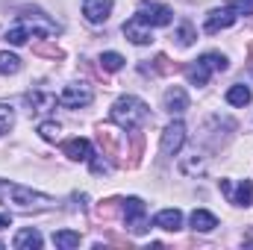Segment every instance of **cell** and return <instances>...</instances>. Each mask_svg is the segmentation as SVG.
I'll use <instances>...</instances> for the list:
<instances>
[{
  "mask_svg": "<svg viewBox=\"0 0 253 250\" xmlns=\"http://www.w3.org/2000/svg\"><path fill=\"white\" fill-rule=\"evenodd\" d=\"M94 100L91 88L88 85H65L62 94H59V103L68 106V109H80V106H88Z\"/></svg>",
  "mask_w": 253,
  "mask_h": 250,
  "instance_id": "7",
  "label": "cell"
},
{
  "mask_svg": "<svg viewBox=\"0 0 253 250\" xmlns=\"http://www.w3.org/2000/svg\"><path fill=\"white\" fill-rule=\"evenodd\" d=\"M191 227H194L197 233H212V230L218 227V218H215L212 212H206V209H194V212H191Z\"/></svg>",
  "mask_w": 253,
  "mask_h": 250,
  "instance_id": "15",
  "label": "cell"
},
{
  "mask_svg": "<svg viewBox=\"0 0 253 250\" xmlns=\"http://www.w3.org/2000/svg\"><path fill=\"white\" fill-rule=\"evenodd\" d=\"M209 74H212V71H209L206 65L200 62V59H197L194 65H189V68H186V77H189L191 85H206V83H209Z\"/></svg>",
  "mask_w": 253,
  "mask_h": 250,
  "instance_id": "17",
  "label": "cell"
},
{
  "mask_svg": "<svg viewBox=\"0 0 253 250\" xmlns=\"http://www.w3.org/2000/svg\"><path fill=\"white\" fill-rule=\"evenodd\" d=\"M109 118L121 126V129H138V126L147 124L150 109H147V103H144V100H138V97H132V94H124V97H118V100H115V106H112Z\"/></svg>",
  "mask_w": 253,
  "mask_h": 250,
  "instance_id": "1",
  "label": "cell"
},
{
  "mask_svg": "<svg viewBox=\"0 0 253 250\" xmlns=\"http://www.w3.org/2000/svg\"><path fill=\"white\" fill-rule=\"evenodd\" d=\"M91 171H94V174H106V171H109V165H106V162H100V159H94V162H91Z\"/></svg>",
  "mask_w": 253,
  "mask_h": 250,
  "instance_id": "26",
  "label": "cell"
},
{
  "mask_svg": "<svg viewBox=\"0 0 253 250\" xmlns=\"http://www.w3.org/2000/svg\"><path fill=\"white\" fill-rule=\"evenodd\" d=\"M80 233H74V230H56L53 233V245L62 250H71V248H80Z\"/></svg>",
  "mask_w": 253,
  "mask_h": 250,
  "instance_id": "18",
  "label": "cell"
},
{
  "mask_svg": "<svg viewBox=\"0 0 253 250\" xmlns=\"http://www.w3.org/2000/svg\"><path fill=\"white\" fill-rule=\"evenodd\" d=\"M6 227H12V215H0V230H6Z\"/></svg>",
  "mask_w": 253,
  "mask_h": 250,
  "instance_id": "27",
  "label": "cell"
},
{
  "mask_svg": "<svg viewBox=\"0 0 253 250\" xmlns=\"http://www.w3.org/2000/svg\"><path fill=\"white\" fill-rule=\"evenodd\" d=\"M124 221H126V227H129L135 236L147 233L150 221H147V206H144L141 197H126L124 200Z\"/></svg>",
  "mask_w": 253,
  "mask_h": 250,
  "instance_id": "3",
  "label": "cell"
},
{
  "mask_svg": "<svg viewBox=\"0 0 253 250\" xmlns=\"http://www.w3.org/2000/svg\"><path fill=\"white\" fill-rule=\"evenodd\" d=\"M200 62L206 65L209 71H227V56H221V53H203Z\"/></svg>",
  "mask_w": 253,
  "mask_h": 250,
  "instance_id": "22",
  "label": "cell"
},
{
  "mask_svg": "<svg viewBox=\"0 0 253 250\" xmlns=\"http://www.w3.org/2000/svg\"><path fill=\"white\" fill-rule=\"evenodd\" d=\"M186 144V124L183 121H171L162 132V144H159V153L168 159V156H177L180 147Z\"/></svg>",
  "mask_w": 253,
  "mask_h": 250,
  "instance_id": "4",
  "label": "cell"
},
{
  "mask_svg": "<svg viewBox=\"0 0 253 250\" xmlns=\"http://www.w3.org/2000/svg\"><path fill=\"white\" fill-rule=\"evenodd\" d=\"M165 109H168L171 115H180V112H186V109H189V94H186V88H180V85H171V88L165 91Z\"/></svg>",
  "mask_w": 253,
  "mask_h": 250,
  "instance_id": "11",
  "label": "cell"
},
{
  "mask_svg": "<svg viewBox=\"0 0 253 250\" xmlns=\"http://www.w3.org/2000/svg\"><path fill=\"white\" fill-rule=\"evenodd\" d=\"M153 227L168 230V233H177V230L183 227V212H180V209H162V212L153 218Z\"/></svg>",
  "mask_w": 253,
  "mask_h": 250,
  "instance_id": "13",
  "label": "cell"
},
{
  "mask_svg": "<svg viewBox=\"0 0 253 250\" xmlns=\"http://www.w3.org/2000/svg\"><path fill=\"white\" fill-rule=\"evenodd\" d=\"M233 24H236V12H233L230 6H224V9H212V12L206 15L203 30H206L209 36H215V33H221V30H227V27H233Z\"/></svg>",
  "mask_w": 253,
  "mask_h": 250,
  "instance_id": "8",
  "label": "cell"
},
{
  "mask_svg": "<svg viewBox=\"0 0 253 250\" xmlns=\"http://www.w3.org/2000/svg\"><path fill=\"white\" fill-rule=\"evenodd\" d=\"M221 191H224L227 200L236 203V206H251L253 203V183L251 180H242L239 186H233L230 180H221Z\"/></svg>",
  "mask_w": 253,
  "mask_h": 250,
  "instance_id": "6",
  "label": "cell"
},
{
  "mask_svg": "<svg viewBox=\"0 0 253 250\" xmlns=\"http://www.w3.org/2000/svg\"><path fill=\"white\" fill-rule=\"evenodd\" d=\"M65 156L68 159H74V162H88L91 159V144H88V138H71V141H65Z\"/></svg>",
  "mask_w": 253,
  "mask_h": 250,
  "instance_id": "12",
  "label": "cell"
},
{
  "mask_svg": "<svg viewBox=\"0 0 253 250\" xmlns=\"http://www.w3.org/2000/svg\"><path fill=\"white\" fill-rule=\"evenodd\" d=\"M230 9H233L236 15H248V12H253V0H233Z\"/></svg>",
  "mask_w": 253,
  "mask_h": 250,
  "instance_id": "25",
  "label": "cell"
},
{
  "mask_svg": "<svg viewBox=\"0 0 253 250\" xmlns=\"http://www.w3.org/2000/svg\"><path fill=\"white\" fill-rule=\"evenodd\" d=\"M100 68H103V71H121V68H124V56L109 50V53L100 56Z\"/></svg>",
  "mask_w": 253,
  "mask_h": 250,
  "instance_id": "21",
  "label": "cell"
},
{
  "mask_svg": "<svg viewBox=\"0 0 253 250\" xmlns=\"http://www.w3.org/2000/svg\"><path fill=\"white\" fill-rule=\"evenodd\" d=\"M21 71V59L15 53H0V74H18Z\"/></svg>",
  "mask_w": 253,
  "mask_h": 250,
  "instance_id": "20",
  "label": "cell"
},
{
  "mask_svg": "<svg viewBox=\"0 0 253 250\" xmlns=\"http://www.w3.org/2000/svg\"><path fill=\"white\" fill-rule=\"evenodd\" d=\"M12 245H15L18 250H39L42 248V236H39V230L27 227V230H18V236H15Z\"/></svg>",
  "mask_w": 253,
  "mask_h": 250,
  "instance_id": "14",
  "label": "cell"
},
{
  "mask_svg": "<svg viewBox=\"0 0 253 250\" xmlns=\"http://www.w3.org/2000/svg\"><path fill=\"white\" fill-rule=\"evenodd\" d=\"M0 250H3V242H0Z\"/></svg>",
  "mask_w": 253,
  "mask_h": 250,
  "instance_id": "28",
  "label": "cell"
},
{
  "mask_svg": "<svg viewBox=\"0 0 253 250\" xmlns=\"http://www.w3.org/2000/svg\"><path fill=\"white\" fill-rule=\"evenodd\" d=\"M124 36L132 42V44H150L153 42V33H150V27L138 18V15H132L129 21L124 24Z\"/></svg>",
  "mask_w": 253,
  "mask_h": 250,
  "instance_id": "9",
  "label": "cell"
},
{
  "mask_svg": "<svg viewBox=\"0 0 253 250\" xmlns=\"http://www.w3.org/2000/svg\"><path fill=\"white\" fill-rule=\"evenodd\" d=\"M112 12V0H83V15L88 24H103Z\"/></svg>",
  "mask_w": 253,
  "mask_h": 250,
  "instance_id": "10",
  "label": "cell"
},
{
  "mask_svg": "<svg viewBox=\"0 0 253 250\" xmlns=\"http://www.w3.org/2000/svg\"><path fill=\"white\" fill-rule=\"evenodd\" d=\"M253 97V91L248 85H230V91H227V103L230 106H248Z\"/></svg>",
  "mask_w": 253,
  "mask_h": 250,
  "instance_id": "16",
  "label": "cell"
},
{
  "mask_svg": "<svg viewBox=\"0 0 253 250\" xmlns=\"http://www.w3.org/2000/svg\"><path fill=\"white\" fill-rule=\"evenodd\" d=\"M174 39H177V44H180V47H189L191 42L197 39V33H194V27L186 21V24H180V30H177V36H174Z\"/></svg>",
  "mask_w": 253,
  "mask_h": 250,
  "instance_id": "19",
  "label": "cell"
},
{
  "mask_svg": "<svg viewBox=\"0 0 253 250\" xmlns=\"http://www.w3.org/2000/svg\"><path fill=\"white\" fill-rule=\"evenodd\" d=\"M138 18L147 24V27H168L174 21V12L165 6V3H141L138 6Z\"/></svg>",
  "mask_w": 253,
  "mask_h": 250,
  "instance_id": "5",
  "label": "cell"
},
{
  "mask_svg": "<svg viewBox=\"0 0 253 250\" xmlns=\"http://www.w3.org/2000/svg\"><path fill=\"white\" fill-rule=\"evenodd\" d=\"M0 203H12L18 209H50L53 197L33 191L27 186H18V183H9V180H0Z\"/></svg>",
  "mask_w": 253,
  "mask_h": 250,
  "instance_id": "2",
  "label": "cell"
},
{
  "mask_svg": "<svg viewBox=\"0 0 253 250\" xmlns=\"http://www.w3.org/2000/svg\"><path fill=\"white\" fill-rule=\"evenodd\" d=\"M15 124V109L12 106H6V103H0V135L3 132H9Z\"/></svg>",
  "mask_w": 253,
  "mask_h": 250,
  "instance_id": "23",
  "label": "cell"
},
{
  "mask_svg": "<svg viewBox=\"0 0 253 250\" xmlns=\"http://www.w3.org/2000/svg\"><path fill=\"white\" fill-rule=\"evenodd\" d=\"M39 132H42V138H44V141H56V138H59V124L44 121V124L39 126Z\"/></svg>",
  "mask_w": 253,
  "mask_h": 250,
  "instance_id": "24",
  "label": "cell"
}]
</instances>
